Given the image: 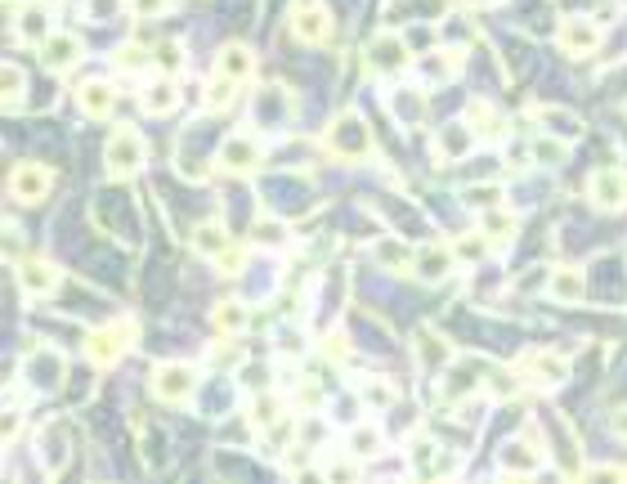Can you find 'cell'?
<instances>
[{"label":"cell","instance_id":"cell-1","mask_svg":"<svg viewBox=\"0 0 627 484\" xmlns=\"http://www.w3.org/2000/svg\"><path fill=\"white\" fill-rule=\"evenodd\" d=\"M327 153H336V158H345V161L372 158V130H367L364 117H355V112L336 117L332 130H327Z\"/></svg>","mask_w":627,"mask_h":484},{"label":"cell","instance_id":"cell-43","mask_svg":"<svg viewBox=\"0 0 627 484\" xmlns=\"http://www.w3.org/2000/svg\"><path fill=\"white\" fill-rule=\"evenodd\" d=\"M520 386H524V381L516 373H493V376H488V390H493V395H502V399H511Z\"/></svg>","mask_w":627,"mask_h":484},{"label":"cell","instance_id":"cell-17","mask_svg":"<svg viewBox=\"0 0 627 484\" xmlns=\"http://www.w3.org/2000/svg\"><path fill=\"white\" fill-rule=\"evenodd\" d=\"M27 381H32V390H58V376H63V359L54 355V350H36L32 359H27Z\"/></svg>","mask_w":627,"mask_h":484},{"label":"cell","instance_id":"cell-27","mask_svg":"<svg viewBox=\"0 0 627 484\" xmlns=\"http://www.w3.org/2000/svg\"><path fill=\"white\" fill-rule=\"evenodd\" d=\"M479 229H484V238H488V242H507V238L516 233V215H511V211H493V207H488V211H484V220H479Z\"/></svg>","mask_w":627,"mask_h":484},{"label":"cell","instance_id":"cell-5","mask_svg":"<svg viewBox=\"0 0 627 484\" xmlns=\"http://www.w3.org/2000/svg\"><path fill=\"white\" fill-rule=\"evenodd\" d=\"M50 184H54V175H50V166H41V161H18L14 175H9V193L18 202H41L50 193Z\"/></svg>","mask_w":627,"mask_h":484},{"label":"cell","instance_id":"cell-28","mask_svg":"<svg viewBox=\"0 0 627 484\" xmlns=\"http://www.w3.org/2000/svg\"><path fill=\"white\" fill-rule=\"evenodd\" d=\"M193 247H198V256L215 261L220 252H229V238H224V229H220V224H202V229L193 233Z\"/></svg>","mask_w":627,"mask_h":484},{"label":"cell","instance_id":"cell-21","mask_svg":"<svg viewBox=\"0 0 627 484\" xmlns=\"http://www.w3.org/2000/svg\"><path fill=\"white\" fill-rule=\"evenodd\" d=\"M390 112H395L404 126H421V117H426V95H421L417 86H399V90L390 95Z\"/></svg>","mask_w":627,"mask_h":484},{"label":"cell","instance_id":"cell-11","mask_svg":"<svg viewBox=\"0 0 627 484\" xmlns=\"http://www.w3.org/2000/svg\"><path fill=\"white\" fill-rule=\"evenodd\" d=\"M9 27H14L27 46H46V41L54 36V14L46 9V5H23L18 18H14Z\"/></svg>","mask_w":627,"mask_h":484},{"label":"cell","instance_id":"cell-16","mask_svg":"<svg viewBox=\"0 0 627 484\" xmlns=\"http://www.w3.org/2000/svg\"><path fill=\"white\" fill-rule=\"evenodd\" d=\"M77 104H81V112H86L90 121H104L108 112H112V104H117V95H112L108 81H86V86L77 90Z\"/></svg>","mask_w":627,"mask_h":484},{"label":"cell","instance_id":"cell-12","mask_svg":"<svg viewBox=\"0 0 627 484\" xmlns=\"http://www.w3.org/2000/svg\"><path fill=\"white\" fill-rule=\"evenodd\" d=\"M591 198H596V207L619 211L627 202V170H619V166H601V170L591 175Z\"/></svg>","mask_w":627,"mask_h":484},{"label":"cell","instance_id":"cell-45","mask_svg":"<svg viewBox=\"0 0 627 484\" xmlns=\"http://www.w3.org/2000/svg\"><path fill=\"white\" fill-rule=\"evenodd\" d=\"M157 67H161V72L184 67V50H180V46H161V50H157Z\"/></svg>","mask_w":627,"mask_h":484},{"label":"cell","instance_id":"cell-41","mask_svg":"<svg viewBox=\"0 0 627 484\" xmlns=\"http://www.w3.org/2000/svg\"><path fill=\"white\" fill-rule=\"evenodd\" d=\"M359 399H364L367 408H385V404L395 399V390H390L385 381H367L364 390H359Z\"/></svg>","mask_w":627,"mask_h":484},{"label":"cell","instance_id":"cell-20","mask_svg":"<svg viewBox=\"0 0 627 484\" xmlns=\"http://www.w3.org/2000/svg\"><path fill=\"white\" fill-rule=\"evenodd\" d=\"M139 104H144V112H153V117H166L170 108L180 104V90H175V81H170V72H166V77H157V81H149V86H144V95H139Z\"/></svg>","mask_w":627,"mask_h":484},{"label":"cell","instance_id":"cell-8","mask_svg":"<svg viewBox=\"0 0 627 484\" xmlns=\"http://www.w3.org/2000/svg\"><path fill=\"white\" fill-rule=\"evenodd\" d=\"M292 32L305 41V46H323V41H332V18H327V9L323 5H296V14H292Z\"/></svg>","mask_w":627,"mask_h":484},{"label":"cell","instance_id":"cell-13","mask_svg":"<svg viewBox=\"0 0 627 484\" xmlns=\"http://www.w3.org/2000/svg\"><path fill=\"white\" fill-rule=\"evenodd\" d=\"M560 50L582 58V54H596L601 50V27L591 23V18H570L565 27H560Z\"/></svg>","mask_w":627,"mask_h":484},{"label":"cell","instance_id":"cell-26","mask_svg":"<svg viewBox=\"0 0 627 484\" xmlns=\"http://www.w3.org/2000/svg\"><path fill=\"white\" fill-rule=\"evenodd\" d=\"M439 36H444L448 46H470V41H475V23H470L467 14H444V18H439Z\"/></svg>","mask_w":627,"mask_h":484},{"label":"cell","instance_id":"cell-3","mask_svg":"<svg viewBox=\"0 0 627 484\" xmlns=\"http://www.w3.org/2000/svg\"><path fill=\"white\" fill-rule=\"evenodd\" d=\"M408 41L404 36H390V32H381V36H372L367 41V67L376 72V77H395V72H404L413 58H408Z\"/></svg>","mask_w":627,"mask_h":484},{"label":"cell","instance_id":"cell-39","mask_svg":"<svg viewBox=\"0 0 627 484\" xmlns=\"http://www.w3.org/2000/svg\"><path fill=\"white\" fill-rule=\"evenodd\" d=\"M149 63H153V54L139 50V46H121V50H117V67H121V72H139V67H149Z\"/></svg>","mask_w":627,"mask_h":484},{"label":"cell","instance_id":"cell-44","mask_svg":"<svg viewBox=\"0 0 627 484\" xmlns=\"http://www.w3.org/2000/svg\"><path fill=\"white\" fill-rule=\"evenodd\" d=\"M130 9H135V18H161L166 9H170V0H130Z\"/></svg>","mask_w":627,"mask_h":484},{"label":"cell","instance_id":"cell-29","mask_svg":"<svg viewBox=\"0 0 627 484\" xmlns=\"http://www.w3.org/2000/svg\"><path fill=\"white\" fill-rule=\"evenodd\" d=\"M372 256H376V265H385V269H404L413 261V252H408L404 242H395V238H381V242L372 247Z\"/></svg>","mask_w":627,"mask_h":484},{"label":"cell","instance_id":"cell-7","mask_svg":"<svg viewBox=\"0 0 627 484\" xmlns=\"http://www.w3.org/2000/svg\"><path fill=\"white\" fill-rule=\"evenodd\" d=\"M130 332H135L130 323H117V327H99V332H90V345H86L90 359H95L99 368H104V364H117V359L130 350Z\"/></svg>","mask_w":627,"mask_h":484},{"label":"cell","instance_id":"cell-15","mask_svg":"<svg viewBox=\"0 0 627 484\" xmlns=\"http://www.w3.org/2000/svg\"><path fill=\"white\" fill-rule=\"evenodd\" d=\"M41 50H46V67H54V72H67V67L81 63V41L67 36V32H54Z\"/></svg>","mask_w":627,"mask_h":484},{"label":"cell","instance_id":"cell-30","mask_svg":"<svg viewBox=\"0 0 627 484\" xmlns=\"http://www.w3.org/2000/svg\"><path fill=\"white\" fill-rule=\"evenodd\" d=\"M211 319H215V332H242L247 327V310L238 301H220Z\"/></svg>","mask_w":627,"mask_h":484},{"label":"cell","instance_id":"cell-32","mask_svg":"<svg viewBox=\"0 0 627 484\" xmlns=\"http://www.w3.org/2000/svg\"><path fill=\"white\" fill-rule=\"evenodd\" d=\"M529 368H533V373H542V381H551V386H560V381H565V373H570V368H565V359H556V355H533V359H529Z\"/></svg>","mask_w":627,"mask_h":484},{"label":"cell","instance_id":"cell-49","mask_svg":"<svg viewBox=\"0 0 627 484\" xmlns=\"http://www.w3.org/2000/svg\"><path fill=\"white\" fill-rule=\"evenodd\" d=\"M467 5H488V0H467Z\"/></svg>","mask_w":627,"mask_h":484},{"label":"cell","instance_id":"cell-47","mask_svg":"<svg viewBox=\"0 0 627 484\" xmlns=\"http://www.w3.org/2000/svg\"><path fill=\"white\" fill-rule=\"evenodd\" d=\"M457 256H462V261H470V265H475V261H479V256H484V242H462V247H457Z\"/></svg>","mask_w":627,"mask_h":484},{"label":"cell","instance_id":"cell-19","mask_svg":"<svg viewBox=\"0 0 627 484\" xmlns=\"http://www.w3.org/2000/svg\"><path fill=\"white\" fill-rule=\"evenodd\" d=\"M498 467H502L507 476H524V471H538V467H542V448H533V444L516 439V444H507V448H502Z\"/></svg>","mask_w":627,"mask_h":484},{"label":"cell","instance_id":"cell-2","mask_svg":"<svg viewBox=\"0 0 627 484\" xmlns=\"http://www.w3.org/2000/svg\"><path fill=\"white\" fill-rule=\"evenodd\" d=\"M139 161H144V139H139V130L121 126V130L108 135V175H117V180H121V175H135Z\"/></svg>","mask_w":627,"mask_h":484},{"label":"cell","instance_id":"cell-48","mask_svg":"<svg viewBox=\"0 0 627 484\" xmlns=\"http://www.w3.org/2000/svg\"><path fill=\"white\" fill-rule=\"evenodd\" d=\"M610 430H614V435H627V408H623V413H614V417H610Z\"/></svg>","mask_w":627,"mask_h":484},{"label":"cell","instance_id":"cell-4","mask_svg":"<svg viewBox=\"0 0 627 484\" xmlns=\"http://www.w3.org/2000/svg\"><path fill=\"white\" fill-rule=\"evenodd\" d=\"M193 390H198V373L189 364H161L157 368L153 395L161 404H184V399H193Z\"/></svg>","mask_w":627,"mask_h":484},{"label":"cell","instance_id":"cell-46","mask_svg":"<svg viewBox=\"0 0 627 484\" xmlns=\"http://www.w3.org/2000/svg\"><path fill=\"white\" fill-rule=\"evenodd\" d=\"M404 41H408V50H421L426 41H435V32L430 27H413V32H404Z\"/></svg>","mask_w":627,"mask_h":484},{"label":"cell","instance_id":"cell-23","mask_svg":"<svg viewBox=\"0 0 627 484\" xmlns=\"http://www.w3.org/2000/svg\"><path fill=\"white\" fill-rule=\"evenodd\" d=\"M381 448H385V435H381V427L359 422V427L350 430V458H355V462H359V458H381Z\"/></svg>","mask_w":627,"mask_h":484},{"label":"cell","instance_id":"cell-6","mask_svg":"<svg viewBox=\"0 0 627 484\" xmlns=\"http://www.w3.org/2000/svg\"><path fill=\"white\" fill-rule=\"evenodd\" d=\"M261 139H252L247 130H238V135H229L224 144H220V166L224 170H233V175H252L256 166H261Z\"/></svg>","mask_w":627,"mask_h":484},{"label":"cell","instance_id":"cell-18","mask_svg":"<svg viewBox=\"0 0 627 484\" xmlns=\"http://www.w3.org/2000/svg\"><path fill=\"white\" fill-rule=\"evenodd\" d=\"M18 283H23L27 296H50L54 287H58V269L50 261H27V265L18 269Z\"/></svg>","mask_w":627,"mask_h":484},{"label":"cell","instance_id":"cell-36","mask_svg":"<svg viewBox=\"0 0 627 484\" xmlns=\"http://www.w3.org/2000/svg\"><path fill=\"white\" fill-rule=\"evenodd\" d=\"M0 81H5V99H9V108H18L23 81H27V77H23V67H18V63H5V67H0Z\"/></svg>","mask_w":627,"mask_h":484},{"label":"cell","instance_id":"cell-14","mask_svg":"<svg viewBox=\"0 0 627 484\" xmlns=\"http://www.w3.org/2000/svg\"><path fill=\"white\" fill-rule=\"evenodd\" d=\"M215 67H220V77H233V81H247V77L256 72V54L247 50L242 41H229L224 50L215 54Z\"/></svg>","mask_w":627,"mask_h":484},{"label":"cell","instance_id":"cell-31","mask_svg":"<svg viewBox=\"0 0 627 484\" xmlns=\"http://www.w3.org/2000/svg\"><path fill=\"white\" fill-rule=\"evenodd\" d=\"M421 364H426V368H435V373L453 364V350L444 345V336H421Z\"/></svg>","mask_w":627,"mask_h":484},{"label":"cell","instance_id":"cell-10","mask_svg":"<svg viewBox=\"0 0 627 484\" xmlns=\"http://www.w3.org/2000/svg\"><path fill=\"white\" fill-rule=\"evenodd\" d=\"M475 144V130H470V117L467 121H448L435 130V158L439 161H462Z\"/></svg>","mask_w":627,"mask_h":484},{"label":"cell","instance_id":"cell-40","mask_svg":"<svg viewBox=\"0 0 627 484\" xmlns=\"http://www.w3.org/2000/svg\"><path fill=\"white\" fill-rule=\"evenodd\" d=\"M278 408H283V404H278V395H273V390H264L261 399L252 404V413H256V427H273V422H278Z\"/></svg>","mask_w":627,"mask_h":484},{"label":"cell","instance_id":"cell-35","mask_svg":"<svg viewBox=\"0 0 627 484\" xmlns=\"http://www.w3.org/2000/svg\"><path fill=\"white\" fill-rule=\"evenodd\" d=\"M252 238H256L261 247H283V242H287V224H283V220H261Z\"/></svg>","mask_w":627,"mask_h":484},{"label":"cell","instance_id":"cell-34","mask_svg":"<svg viewBox=\"0 0 627 484\" xmlns=\"http://www.w3.org/2000/svg\"><path fill=\"white\" fill-rule=\"evenodd\" d=\"M238 81L233 77H220V81H211L207 86V108H229L233 99H238V90H233Z\"/></svg>","mask_w":627,"mask_h":484},{"label":"cell","instance_id":"cell-42","mask_svg":"<svg viewBox=\"0 0 627 484\" xmlns=\"http://www.w3.org/2000/svg\"><path fill=\"white\" fill-rule=\"evenodd\" d=\"M502 193L493 189V184H479V189H467V207H475V211H488L493 202H498Z\"/></svg>","mask_w":627,"mask_h":484},{"label":"cell","instance_id":"cell-50","mask_svg":"<svg viewBox=\"0 0 627 484\" xmlns=\"http://www.w3.org/2000/svg\"><path fill=\"white\" fill-rule=\"evenodd\" d=\"M77 5H86V0H77Z\"/></svg>","mask_w":627,"mask_h":484},{"label":"cell","instance_id":"cell-24","mask_svg":"<svg viewBox=\"0 0 627 484\" xmlns=\"http://www.w3.org/2000/svg\"><path fill=\"white\" fill-rule=\"evenodd\" d=\"M582 292H587V283H582L578 269H556V273H551V301L574 305V301H582Z\"/></svg>","mask_w":627,"mask_h":484},{"label":"cell","instance_id":"cell-9","mask_svg":"<svg viewBox=\"0 0 627 484\" xmlns=\"http://www.w3.org/2000/svg\"><path fill=\"white\" fill-rule=\"evenodd\" d=\"M453 265H457V252L448 242H430V247H421L413 256V269H417L421 283H444L453 273Z\"/></svg>","mask_w":627,"mask_h":484},{"label":"cell","instance_id":"cell-38","mask_svg":"<svg viewBox=\"0 0 627 484\" xmlns=\"http://www.w3.org/2000/svg\"><path fill=\"white\" fill-rule=\"evenodd\" d=\"M565 153V139H547V135H538L533 139V161H542V166H556Z\"/></svg>","mask_w":627,"mask_h":484},{"label":"cell","instance_id":"cell-22","mask_svg":"<svg viewBox=\"0 0 627 484\" xmlns=\"http://www.w3.org/2000/svg\"><path fill=\"white\" fill-rule=\"evenodd\" d=\"M533 117H538V121H547V130H551L556 139H565V144L582 135V121H578L574 112H565V108H547V104H542Z\"/></svg>","mask_w":627,"mask_h":484},{"label":"cell","instance_id":"cell-25","mask_svg":"<svg viewBox=\"0 0 627 484\" xmlns=\"http://www.w3.org/2000/svg\"><path fill=\"white\" fill-rule=\"evenodd\" d=\"M417 72L430 86H444L457 72V58H453V50H439V54H430V58H417Z\"/></svg>","mask_w":627,"mask_h":484},{"label":"cell","instance_id":"cell-37","mask_svg":"<svg viewBox=\"0 0 627 484\" xmlns=\"http://www.w3.org/2000/svg\"><path fill=\"white\" fill-rule=\"evenodd\" d=\"M408 458H413V471H417V476H426V471L435 467V458H439V444H435V439H417Z\"/></svg>","mask_w":627,"mask_h":484},{"label":"cell","instance_id":"cell-33","mask_svg":"<svg viewBox=\"0 0 627 484\" xmlns=\"http://www.w3.org/2000/svg\"><path fill=\"white\" fill-rule=\"evenodd\" d=\"M130 0H86V18L90 23H117V14L126 9Z\"/></svg>","mask_w":627,"mask_h":484}]
</instances>
